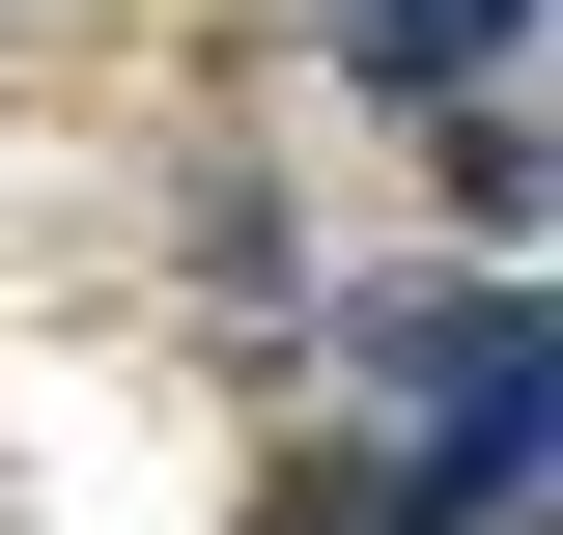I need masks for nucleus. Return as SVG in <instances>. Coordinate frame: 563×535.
<instances>
[{"label":"nucleus","mask_w":563,"mask_h":535,"mask_svg":"<svg viewBox=\"0 0 563 535\" xmlns=\"http://www.w3.org/2000/svg\"><path fill=\"white\" fill-rule=\"evenodd\" d=\"M507 29H536V0H339V57H366V85H479Z\"/></svg>","instance_id":"2"},{"label":"nucleus","mask_w":563,"mask_h":535,"mask_svg":"<svg viewBox=\"0 0 563 535\" xmlns=\"http://www.w3.org/2000/svg\"><path fill=\"white\" fill-rule=\"evenodd\" d=\"M339 367H366V423H395L366 535H507V507L563 479V310H536V282H451V310H366Z\"/></svg>","instance_id":"1"}]
</instances>
